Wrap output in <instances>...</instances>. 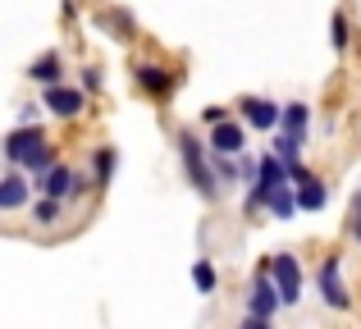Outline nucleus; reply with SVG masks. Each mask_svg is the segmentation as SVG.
Instances as JSON below:
<instances>
[{"label": "nucleus", "mask_w": 361, "mask_h": 329, "mask_svg": "<svg viewBox=\"0 0 361 329\" xmlns=\"http://www.w3.org/2000/svg\"><path fill=\"white\" fill-rule=\"evenodd\" d=\"M178 156H183V169H188V178H192L197 192H202V197H215L220 174H215L211 161H206V142H197L192 133H178Z\"/></svg>", "instance_id": "1"}, {"label": "nucleus", "mask_w": 361, "mask_h": 329, "mask_svg": "<svg viewBox=\"0 0 361 329\" xmlns=\"http://www.w3.org/2000/svg\"><path fill=\"white\" fill-rule=\"evenodd\" d=\"M42 156H46V133L37 124L32 128H14V133L5 137V161L14 169H32Z\"/></svg>", "instance_id": "2"}, {"label": "nucleus", "mask_w": 361, "mask_h": 329, "mask_svg": "<svg viewBox=\"0 0 361 329\" xmlns=\"http://www.w3.org/2000/svg\"><path fill=\"white\" fill-rule=\"evenodd\" d=\"M270 275H274V288H279L283 306H298L302 302V266L293 252H279V256L270 261Z\"/></svg>", "instance_id": "3"}, {"label": "nucleus", "mask_w": 361, "mask_h": 329, "mask_svg": "<svg viewBox=\"0 0 361 329\" xmlns=\"http://www.w3.org/2000/svg\"><path fill=\"white\" fill-rule=\"evenodd\" d=\"M279 306H283V297H279V288H274V275H270V270H261V275L252 279V288H247V316L270 321Z\"/></svg>", "instance_id": "4"}, {"label": "nucleus", "mask_w": 361, "mask_h": 329, "mask_svg": "<svg viewBox=\"0 0 361 329\" xmlns=\"http://www.w3.org/2000/svg\"><path fill=\"white\" fill-rule=\"evenodd\" d=\"M338 256H325V266H320V297H325V306H334V311H348L353 306V297H348V288H343V275H338Z\"/></svg>", "instance_id": "5"}, {"label": "nucleus", "mask_w": 361, "mask_h": 329, "mask_svg": "<svg viewBox=\"0 0 361 329\" xmlns=\"http://www.w3.org/2000/svg\"><path fill=\"white\" fill-rule=\"evenodd\" d=\"M137 87H142V92H151V97H169V92L178 87V73H169L165 64L142 60V64H137Z\"/></svg>", "instance_id": "6"}, {"label": "nucleus", "mask_w": 361, "mask_h": 329, "mask_svg": "<svg viewBox=\"0 0 361 329\" xmlns=\"http://www.w3.org/2000/svg\"><path fill=\"white\" fill-rule=\"evenodd\" d=\"M37 192H42V197H51V201H64L69 192H78V174H73L69 165H55L51 174H46L42 183H37Z\"/></svg>", "instance_id": "7"}, {"label": "nucleus", "mask_w": 361, "mask_h": 329, "mask_svg": "<svg viewBox=\"0 0 361 329\" xmlns=\"http://www.w3.org/2000/svg\"><path fill=\"white\" fill-rule=\"evenodd\" d=\"M82 106H87V92H78V87H51L46 92V110H55L60 119L82 115Z\"/></svg>", "instance_id": "8"}, {"label": "nucleus", "mask_w": 361, "mask_h": 329, "mask_svg": "<svg viewBox=\"0 0 361 329\" xmlns=\"http://www.w3.org/2000/svg\"><path fill=\"white\" fill-rule=\"evenodd\" d=\"M243 147H247V133H243L238 124H220V128H211V151H215V156L233 161V156H243Z\"/></svg>", "instance_id": "9"}, {"label": "nucleus", "mask_w": 361, "mask_h": 329, "mask_svg": "<svg viewBox=\"0 0 361 329\" xmlns=\"http://www.w3.org/2000/svg\"><path fill=\"white\" fill-rule=\"evenodd\" d=\"M243 115H247V124H252V128H274V124H283V110L274 106V101H265V97H247V101H243Z\"/></svg>", "instance_id": "10"}, {"label": "nucleus", "mask_w": 361, "mask_h": 329, "mask_svg": "<svg viewBox=\"0 0 361 329\" xmlns=\"http://www.w3.org/2000/svg\"><path fill=\"white\" fill-rule=\"evenodd\" d=\"M23 201H27V178L18 174V169H9V174L0 178V211H18Z\"/></svg>", "instance_id": "11"}, {"label": "nucleus", "mask_w": 361, "mask_h": 329, "mask_svg": "<svg viewBox=\"0 0 361 329\" xmlns=\"http://www.w3.org/2000/svg\"><path fill=\"white\" fill-rule=\"evenodd\" d=\"M60 73H64L60 55H55V51H46L42 60H32V69H27V78H32V82H42V87L51 92V87H60Z\"/></svg>", "instance_id": "12"}, {"label": "nucleus", "mask_w": 361, "mask_h": 329, "mask_svg": "<svg viewBox=\"0 0 361 329\" xmlns=\"http://www.w3.org/2000/svg\"><path fill=\"white\" fill-rule=\"evenodd\" d=\"M307 119H311V110L302 106V101L283 106V133H288V137H298V142H307Z\"/></svg>", "instance_id": "13"}, {"label": "nucleus", "mask_w": 361, "mask_h": 329, "mask_svg": "<svg viewBox=\"0 0 361 329\" xmlns=\"http://www.w3.org/2000/svg\"><path fill=\"white\" fill-rule=\"evenodd\" d=\"M293 211H302V201H298V187H293V183H283L279 192L270 197V215H279V220H293Z\"/></svg>", "instance_id": "14"}, {"label": "nucleus", "mask_w": 361, "mask_h": 329, "mask_svg": "<svg viewBox=\"0 0 361 329\" xmlns=\"http://www.w3.org/2000/svg\"><path fill=\"white\" fill-rule=\"evenodd\" d=\"M110 174H115V151H110V147H101L97 161H92V187H106Z\"/></svg>", "instance_id": "15"}, {"label": "nucleus", "mask_w": 361, "mask_h": 329, "mask_svg": "<svg viewBox=\"0 0 361 329\" xmlns=\"http://www.w3.org/2000/svg\"><path fill=\"white\" fill-rule=\"evenodd\" d=\"M298 201H302V211H320V206H325V183H320V178L302 183L298 187Z\"/></svg>", "instance_id": "16"}, {"label": "nucleus", "mask_w": 361, "mask_h": 329, "mask_svg": "<svg viewBox=\"0 0 361 329\" xmlns=\"http://www.w3.org/2000/svg\"><path fill=\"white\" fill-rule=\"evenodd\" d=\"M192 284H197V293H211L215 288V266L211 261H197L192 266Z\"/></svg>", "instance_id": "17"}, {"label": "nucleus", "mask_w": 361, "mask_h": 329, "mask_svg": "<svg viewBox=\"0 0 361 329\" xmlns=\"http://www.w3.org/2000/svg\"><path fill=\"white\" fill-rule=\"evenodd\" d=\"M60 206H64V201H51V197H42V201L32 206V220H37V224H55V220H60Z\"/></svg>", "instance_id": "18"}, {"label": "nucleus", "mask_w": 361, "mask_h": 329, "mask_svg": "<svg viewBox=\"0 0 361 329\" xmlns=\"http://www.w3.org/2000/svg\"><path fill=\"white\" fill-rule=\"evenodd\" d=\"M329 42H334V51H348V42H353V37H348V18L343 14H334V23H329Z\"/></svg>", "instance_id": "19"}, {"label": "nucleus", "mask_w": 361, "mask_h": 329, "mask_svg": "<svg viewBox=\"0 0 361 329\" xmlns=\"http://www.w3.org/2000/svg\"><path fill=\"white\" fill-rule=\"evenodd\" d=\"M82 92H101V69H82Z\"/></svg>", "instance_id": "20"}, {"label": "nucleus", "mask_w": 361, "mask_h": 329, "mask_svg": "<svg viewBox=\"0 0 361 329\" xmlns=\"http://www.w3.org/2000/svg\"><path fill=\"white\" fill-rule=\"evenodd\" d=\"M238 329H274V325H270V321H256V316H247Z\"/></svg>", "instance_id": "21"}, {"label": "nucleus", "mask_w": 361, "mask_h": 329, "mask_svg": "<svg viewBox=\"0 0 361 329\" xmlns=\"http://www.w3.org/2000/svg\"><path fill=\"white\" fill-rule=\"evenodd\" d=\"M353 238L361 242V197H357V211H353Z\"/></svg>", "instance_id": "22"}]
</instances>
